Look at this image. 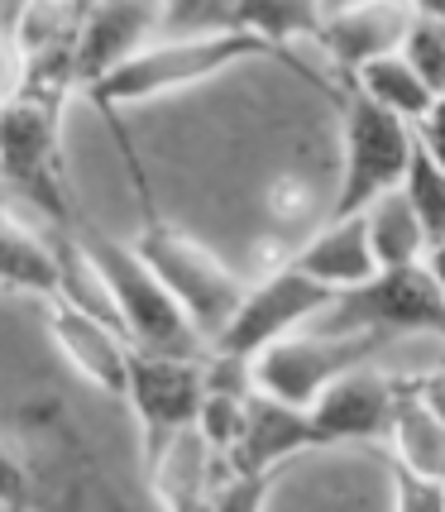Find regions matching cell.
<instances>
[{
    "instance_id": "cell-1",
    "label": "cell",
    "mask_w": 445,
    "mask_h": 512,
    "mask_svg": "<svg viewBox=\"0 0 445 512\" xmlns=\"http://www.w3.org/2000/svg\"><path fill=\"white\" fill-rule=\"evenodd\" d=\"M63 106L67 91L34 82L0 101V192L39 221L77 225L82 211L63 168Z\"/></svg>"
},
{
    "instance_id": "cell-2",
    "label": "cell",
    "mask_w": 445,
    "mask_h": 512,
    "mask_svg": "<svg viewBox=\"0 0 445 512\" xmlns=\"http://www.w3.org/2000/svg\"><path fill=\"white\" fill-rule=\"evenodd\" d=\"M130 168H134V187L144 197V230L134 235L130 249L149 264V273H154L158 283L178 297V307L187 312V321L197 326L206 350H211V340L225 326V316L235 312V302H240L249 278H240L235 268H225L211 249L197 245L187 230H178V225L168 221L158 211L154 192H149V178L139 173V163H130Z\"/></svg>"
},
{
    "instance_id": "cell-3",
    "label": "cell",
    "mask_w": 445,
    "mask_h": 512,
    "mask_svg": "<svg viewBox=\"0 0 445 512\" xmlns=\"http://www.w3.org/2000/svg\"><path fill=\"white\" fill-rule=\"evenodd\" d=\"M245 58H268V48L259 39H249L240 29H221V34H187V39H149L144 48H134L125 63H115L106 77L87 82L91 106L101 115H120L125 106L154 101L168 91L197 87L206 77H216L225 67L245 63Z\"/></svg>"
},
{
    "instance_id": "cell-4",
    "label": "cell",
    "mask_w": 445,
    "mask_h": 512,
    "mask_svg": "<svg viewBox=\"0 0 445 512\" xmlns=\"http://www.w3.org/2000/svg\"><path fill=\"white\" fill-rule=\"evenodd\" d=\"M77 240L87 249L91 268H96L101 288L111 297V312L120 321V331L130 335V345H149V350H163V355H192V359L206 355V340L187 321L178 297L158 283L149 264L130 245H120L115 235L87 225V216H77Z\"/></svg>"
},
{
    "instance_id": "cell-5",
    "label": "cell",
    "mask_w": 445,
    "mask_h": 512,
    "mask_svg": "<svg viewBox=\"0 0 445 512\" xmlns=\"http://www.w3.org/2000/svg\"><path fill=\"white\" fill-rule=\"evenodd\" d=\"M312 326H335V331H379L393 335H441L445 326V292L436 259L417 264L374 268L350 288L331 297V307L316 316Z\"/></svg>"
},
{
    "instance_id": "cell-6",
    "label": "cell",
    "mask_w": 445,
    "mask_h": 512,
    "mask_svg": "<svg viewBox=\"0 0 445 512\" xmlns=\"http://www.w3.org/2000/svg\"><path fill=\"white\" fill-rule=\"evenodd\" d=\"M345 106V154H340V182L326 206V216H355L388 187H398L407 154H412V125L369 101L355 82L340 91Z\"/></svg>"
},
{
    "instance_id": "cell-7",
    "label": "cell",
    "mask_w": 445,
    "mask_h": 512,
    "mask_svg": "<svg viewBox=\"0 0 445 512\" xmlns=\"http://www.w3.org/2000/svg\"><path fill=\"white\" fill-rule=\"evenodd\" d=\"M383 345L388 340L379 331H335V326L307 331V326H297L249 359V383L273 393V398L307 407L326 383L364 364V359H374Z\"/></svg>"
},
{
    "instance_id": "cell-8",
    "label": "cell",
    "mask_w": 445,
    "mask_h": 512,
    "mask_svg": "<svg viewBox=\"0 0 445 512\" xmlns=\"http://www.w3.org/2000/svg\"><path fill=\"white\" fill-rule=\"evenodd\" d=\"M335 288L316 283L307 273H297L292 264H278L273 273L245 283L235 312L225 316V326L216 331L211 350L216 355H230V359H254L264 345H273L278 335L297 331V326H312L316 316L331 307Z\"/></svg>"
},
{
    "instance_id": "cell-9",
    "label": "cell",
    "mask_w": 445,
    "mask_h": 512,
    "mask_svg": "<svg viewBox=\"0 0 445 512\" xmlns=\"http://www.w3.org/2000/svg\"><path fill=\"white\" fill-rule=\"evenodd\" d=\"M201 359L206 355L192 359V355H163V350H149V345H130L120 398L134 407V422H139V436H144V455L163 446L173 431L197 422V402L201 388H206Z\"/></svg>"
},
{
    "instance_id": "cell-10",
    "label": "cell",
    "mask_w": 445,
    "mask_h": 512,
    "mask_svg": "<svg viewBox=\"0 0 445 512\" xmlns=\"http://www.w3.org/2000/svg\"><path fill=\"white\" fill-rule=\"evenodd\" d=\"M393 393H398V379H388L383 369H374V359H364V364H355L340 379L326 383L307 407H312V422L326 446L383 441V426H388V412H393Z\"/></svg>"
},
{
    "instance_id": "cell-11",
    "label": "cell",
    "mask_w": 445,
    "mask_h": 512,
    "mask_svg": "<svg viewBox=\"0 0 445 512\" xmlns=\"http://www.w3.org/2000/svg\"><path fill=\"white\" fill-rule=\"evenodd\" d=\"M149 39H158V0H87L77 44H72L77 87L106 77L115 63H125Z\"/></svg>"
},
{
    "instance_id": "cell-12",
    "label": "cell",
    "mask_w": 445,
    "mask_h": 512,
    "mask_svg": "<svg viewBox=\"0 0 445 512\" xmlns=\"http://www.w3.org/2000/svg\"><path fill=\"white\" fill-rule=\"evenodd\" d=\"M48 302V340L53 350L101 393L120 398L125 388V359H130V335L111 326L106 316H91L82 307H72L63 297H44Z\"/></svg>"
},
{
    "instance_id": "cell-13",
    "label": "cell",
    "mask_w": 445,
    "mask_h": 512,
    "mask_svg": "<svg viewBox=\"0 0 445 512\" xmlns=\"http://www.w3.org/2000/svg\"><path fill=\"white\" fill-rule=\"evenodd\" d=\"M412 15H417L412 0H355V5L321 15L312 44L326 48V58L340 67V77H350L355 67L374 63L383 53H398Z\"/></svg>"
},
{
    "instance_id": "cell-14",
    "label": "cell",
    "mask_w": 445,
    "mask_h": 512,
    "mask_svg": "<svg viewBox=\"0 0 445 512\" xmlns=\"http://www.w3.org/2000/svg\"><path fill=\"white\" fill-rule=\"evenodd\" d=\"M383 441L393 446V465L445 479V412H441V374L436 369L398 379Z\"/></svg>"
},
{
    "instance_id": "cell-15",
    "label": "cell",
    "mask_w": 445,
    "mask_h": 512,
    "mask_svg": "<svg viewBox=\"0 0 445 512\" xmlns=\"http://www.w3.org/2000/svg\"><path fill=\"white\" fill-rule=\"evenodd\" d=\"M221 469L225 465L211 455V446L201 441L197 422L173 431L163 446L144 455V474H149L154 498L163 503V508H178V512L206 508V498H211V489H216Z\"/></svg>"
},
{
    "instance_id": "cell-16",
    "label": "cell",
    "mask_w": 445,
    "mask_h": 512,
    "mask_svg": "<svg viewBox=\"0 0 445 512\" xmlns=\"http://www.w3.org/2000/svg\"><path fill=\"white\" fill-rule=\"evenodd\" d=\"M283 264H292L297 273H307V278H316V283H326L335 292L369 278L374 273V254H369V240H364V211L326 216V225L312 230Z\"/></svg>"
},
{
    "instance_id": "cell-17",
    "label": "cell",
    "mask_w": 445,
    "mask_h": 512,
    "mask_svg": "<svg viewBox=\"0 0 445 512\" xmlns=\"http://www.w3.org/2000/svg\"><path fill=\"white\" fill-rule=\"evenodd\" d=\"M0 288L34 292V297H53L58 292L44 230L5 192H0Z\"/></svg>"
},
{
    "instance_id": "cell-18",
    "label": "cell",
    "mask_w": 445,
    "mask_h": 512,
    "mask_svg": "<svg viewBox=\"0 0 445 512\" xmlns=\"http://www.w3.org/2000/svg\"><path fill=\"white\" fill-rule=\"evenodd\" d=\"M436 130H441V115L412 130V154H407V168H402V178H398L402 201L422 221L431 249L445 245V163H441Z\"/></svg>"
},
{
    "instance_id": "cell-19",
    "label": "cell",
    "mask_w": 445,
    "mask_h": 512,
    "mask_svg": "<svg viewBox=\"0 0 445 512\" xmlns=\"http://www.w3.org/2000/svg\"><path fill=\"white\" fill-rule=\"evenodd\" d=\"M345 82H355L369 101H379L383 111H393L398 120H407L412 130L441 115V91L426 87L422 77L402 63V53H383V58H374V63L355 67Z\"/></svg>"
},
{
    "instance_id": "cell-20",
    "label": "cell",
    "mask_w": 445,
    "mask_h": 512,
    "mask_svg": "<svg viewBox=\"0 0 445 512\" xmlns=\"http://www.w3.org/2000/svg\"><path fill=\"white\" fill-rule=\"evenodd\" d=\"M364 240H369V254H374V268L417 264V259H436L441 254V249H431L422 221L412 216V206L402 201L398 187H388L383 197L364 206Z\"/></svg>"
},
{
    "instance_id": "cell-21",
    "label": "cell",
    "mask_w": 445,
    "mask_h": 512,
    "mask_svg": "<svg viewBox=\"0 0 445 512\" xmlns=\"http://www.w3.org/2000/svg\"><path fill=\"white\" fill-rule=\"evenodd\" d=\"M235 29L259 39L268 53H283L288 44L316 39L321 29V0H235Z\"/></svg>"
},
{
    "instance_id": "cell-22",
    "label": "cell",
    "mask_w": 445,
    "mask_h": 512,
    "mask_svg": "<svg viewBox=\"0 0 445 512\" xmlns=\"http://www.w3.org/2000/svg\"><path fill=\"white\" fill-rule=\"evenodd\" d=\"M402 63L412 67L431 91L445 96V15H431V10H417L407 34H402Z\"/></svg>"
},
{
    "instance_id": "cell-23",
    "label": "cell",
    "mask_w": 445,
    "mask_h": 512,
    "mask_svg": "<svg viewBox=\"0 0 445 512\" xmlns=\"http://www.w3.org/2000/svg\"><path fill=\"white\" fill-rule=\"evenodd\" d=\"M235 0H158V39L235 29Z\"/></svg>"
},
{
    "instance_id": "cell-24",
    "label": "cell",
    "mask_w": 445,
    "mask_h": 512,
    "mask_svg": "<svg viewBox=\"0 0 445 512\" xmlns=\"http://www.w3.org/2000/svg\"><path fill=\"white\" fill-rule=\"evenodd\" d=\"M393 508L398 512H441L445 508V479H431V474L393 465Z\"/></svg>"
},
{
    "instance_id": "cell-25",
    "label": "cell",
    "mask_w": 445,
    "mask_h": 512,
    "mask_svg": "<svg viewBox=\"0 0 445 512\" xmlns=\"http://www.w3.org/2000/svg\"><path fill=\"white\" fill-rule=\"evenodd\" d=\"M0 503L5 508H20V503H29V474H24L20 455L0 441Z\"/></svg>"
},
{
    "instance_id": "cell-26",
    "label": "cell",
    "mask_w": 445,
    "mask_h": 512,
    "mask_svg": "<svg viewBox=\"0 0 445 512\" xmlns=\"http://www.w3.org/2000/svg\"><path fill=\"white\" fill-rule=\"evenodd\" d=\"M20 87H24V48L20 39L0 34V101H10Z\"/></svg>"
},
{
    "instance_id": "cell-27",
    "label": "cell",
    "mask_w": 445,
    "mask_h": 512,
    "mask_svg": "<svg viewBox=\"0 0 445 512\" xmlns=\"http://www.w3.org/2000/svg\"><path fill=\"white\" fill-rule=\"evenodd\" d=\"M29 5H34V0H0V34H5V39H20V24H24V15H29Z\"/></svg>"
},
{
    "instance_id": "cell-28",
    "label": "cell",
    "mask_w": 445,
    "mask_h": 512,
    "mask_svg": "<svg viewBox=\"0 0 445 512\" xmlns=\"http://www.w3.org/2000/svg\"><path fill=\"white\" fill-rule=\"evenodd\" d=\"M417 10H431V15H445V0H412Z\"/></svg>"
},
{
    "instance_id": "cell-29",
    "label": "cell",
    "mask_w": 445,
    "mask_h": 512,
    "mask_svg": "<svg viewBox=\"0 0 445 512\" xmlns=\"http://www.w3.org/2000/svg\"><path fill=\"white\" fill-rule=\"evenodd\" d=\"M340 5H355V0H321V15H331V10H340Z\"/></svg>"
}]
</instances>
